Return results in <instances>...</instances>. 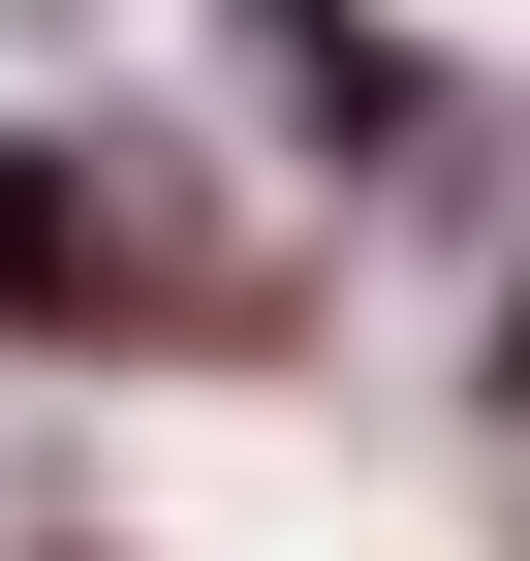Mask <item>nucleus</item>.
Segmentation results:
<instances>
[{
	"label": "nucleus",
	"mask_w": 530,
	"mask_h": 561,
	"mask_svg": "<svg viewBox=\"0 0 530 561\" xmlns=\"http://www.w3.org/2000/svg\"><path fill=\"white\" fill-rule=\"evenodd\" d=\"M32 312H62V157L0 125V343H32Z\"/></svg>",
	"instance_id": "obj_1"
}]
</instances>
